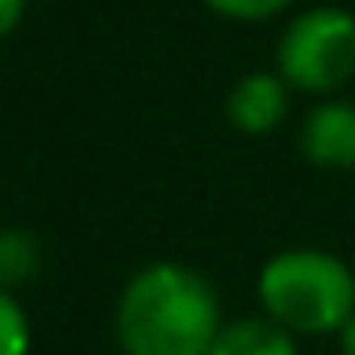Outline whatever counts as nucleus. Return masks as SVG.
<instances>
[{
	"mask_svg": "<svg viewBox=\"0 0 355 355\" xmlns=\"http://www.w3.org/2000/svg\"><path fill=\"white\" fill-rule=\"evenodd\" d=\"M334 338H338V351H343V355H355V318H351Z\"/></svg>",
	"mask_w": 355,
	"mask_h": 355,
	"instance_id": "nucleus-11",
	"label": "nucleus"
},
{
	"mask_svg": "<svg viewBox=\"0 0 355 355\" xmlns=\"http://www.w3.org/2000/svg\"><path fill=\"white\" fill-rule=\"evenodd\" d=\"M222 326L214 284L184 263L134 272L117 301V343L125 355H209Z\"/></svg>",
	"mask_w": 355,
	"mask_h": 355,
	"instance_id": "nucleus-1",
	"label": "nucleus"
},
{
	"mask_svg": "<svg viewBox=\"0 0 355 355\" xmlns=\"http://www.w3.org/2000/svg\"><path fill=\"white\" fill-rule=\"evenodd\" d=\"M293 109V88L280 80V71H247L234 80V88L226 92V117L239 134H272L284 125Z\"/></svg>",
	"mask_w": 355,
	"mask_h": 355,
	"instance_id": "nucleus-5",
	"label": "nucleus"
},
{
	"mask_svg": "<svg viewBox=\"0 0 355 355\" xmlns=\"http://www.w3.org/2000/svg\"><path fill=\"white\" fill-rule=\"evenodd\" d=\"M205 5L230 21H272V17L297 9V0H205Z\"/></svg>",
	"mask_w": 355,
	"mask_h": 355,
	"instance_id": "nucleus-9",
	"label": "nucleus"
},
{
	"mask_svg": "<svg viewBox=\"0 0 355 355\" xmlns=\"http://www.w3.org/2000/svg\"><path fill=\"white\" fill-rule=\"evenodd\" d=\"M297 146L322 171H355V101H318L297 130Z\"/></svg>",
	"mask_w": 355,
	"mask_h": 355,
	"instance_id": "nucleus-4",
	"label": "nucleus"
},
{
	"mask_svg": "<svg viewBox=\"0 0 355 355\" xmlns=\"http://www.w3.org/2000/svg\"><path fill=\"white\" fill-rule=\"evenodd\" d=\"M21 13H26V0H0V38L17 30Z\"/></svg>",
	"mask_w": 355,
	"mask_h": 355,
	"instance_id": "nucleus-10",
	"label": "nucleus"
},
{
	"mask_svg": "<svg viewBox=\"0 0 355 355\" xmlns=\"http://www.w3.org/2000/svg\"><path fill=\"white\" fill-rule=\"evenodd\" d=\"M30 351V318L13 293H0V355Z\"/></svg>",
	"mask_w": 355,
	"mask_h": 355,
	"instance_id": "nucleus-8",
	"label": "nucleus"
},
{
	"mask_svg": "<svg viewBox=\"0 0 355 355\" xmlns=\"http://www.w3.org/2000/svg\"><path fill=\"white\" fill-rule=\"evenodd\" d=\"M276 71L293 92L343 96L355 84V13L338 5H313L293 13L276 46Z\"/></svg>",
	"mask_w": 355,
	"mask_h": 355,
	"instance_id": "nucleus-3",
	"label": "nucleus"
},
{
	"mask_svg": "<svg viewBox=\"0 0 355 355\" xmlns=\"http://www.w3.org/2000/svg\"><path fill=\"white\" fill-rule=\"evenodd\" d=\"M259 313L293 330L297 338L338 334L355 318V272L326 247L276 251L255 280Z\"/></svg>",
	"mask_w": 355,
	"mask_h": 355,
	"instance_id": "nucleus-2",
	"label": "nucleus"
},
{
	"mask_svg": "<svg viewBox=\"0 0 355 355\" xmlns=\"http://www.w3.org/2000/svg\"><path fill=\"white\" fill-rule=\"evenodd\" d=\"M209 355H297V334L268 313H247L222 326Z\"/></svg>",
	"mask_w": 355,
	"mask_h": 355,
	"instance_id": "nucleus-6",
	"label": "nucleus"
},
{
	"mask_svg": "<svg viewBox=\"0 0 355 355\" xmlns=\"http://www.w3.org/2000/svg\"><path fill=\"white\" fill-rule=\"evenodd\" d=\"M42 268V247L30 230L0 226V293H13L30 284Z\"/></svg>",
	"mask_w": 355,
	"mask_h": 355,
	"instance_id": "nucleus-7",
	"label": "nucleus"
}]
</instances>
